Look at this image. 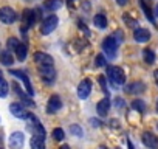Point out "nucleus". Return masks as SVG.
Returning <instances> with one entry per match:
<instances>
[{
    "mask_svg": "<svg viewBox=\"0 0 158 149\" xmlns=\"http://www.w3.org/2000/svg\"><path fill=\"white\" fill-rule=\"evenodd\" d=\"M107 78L113 86H124L126 83V74L121 67H115V65L107 67Z\"/></svg>",
    "mask_w": 158,
    "mask_h": 149,
    "instance_id": "1",
    "label": "nucleus"
},
{
    "mask_svg": "<svg viewBox=\"0 0 158 149\" xmlns=\"http://www.w3.org/2000/svg\"><path fill=\"white\" fill-rule=\"evenodd\" d=\"M121 42L112 34V36H109V37H106L104 39V42H102V50L110 56V57H115V54H116V50H118V45H119Z\"/></svg>",
    "mask_w": 158,
    "mask_h": 149,
    "instance_id": "2",
    "label": "nucleus"
},
{
    "mask_svg": "<svg viewBox=\"0 0 158 149\" xmlns=\"http://www.w3.org/2000/svg\"><path fill=\"white\" fill-rule=\"evenodd\" d=\"M57 23H59V19H57V16H54V14H51V16H48V17H45L44 20H42V25H40V33L42 34H50V33H53L54 31V28L57 27Z\"/></svg>",
    "mask_w": 158,
    "mask_h": 149,
    "instance_id": "3",
    "label": "nucleus"
},
{
    "mask_svg": "<svg viewBox=\"0 0 158 149\" xmlns=\"http://www.w3.org/2000/svg\"><path fill=\"white\" fill-rule=\"evenodd\" d=\"M16 20H17V14L11 6H2L0 8V22L2 23L10 25V23H14Z\"/></svg>",
    "mask_w": 158,
    "mask_h": 149,
    "instance_id": "4",
    "label": "nucleus"
},
{
    "mask_svg": "<svg viewBox=\"0 0 158 149\" xmlns=\"http://www.w3.org/2000/svg\"><path fill=\"white\" fill-rule=\"evenodd\" d=\"M39 73H40V78L47 83L51 84L56 78V70L53 68V65H45V67H39Z\"/></svg>",
    "mask_w": 158,
    "mask_h": 149,
    "instance_id": "5",
    "label": "nucleus"
},
{
    "mask_svg": "<svg viewBox=\"0 0 158 149\" xmlns=\"http://www.w3.org/2000/svg\"><path fill=\"white\" fill-rule=\"evenodd\" d=\"M10 74H13V76H16V78H20V79L23 81V84H25L27 93H28L30 96L34 95V90H33V86H31V83H30V78L27 76L22 70H10Z\"/></svg>",
    "mask_w": 158,
    "mask_h": 149,
    "instance_id": "6",
    "label": "nucleus"
},
{
    "mask_svg": "<svg viewBox=\"0 0 158 149\" xmlns=\"http://www.w3.org/2000/svg\"><path fill=\"white\" fill-rule=\"evenodd\" d=\"M10 110L16 118H20V120H28V117H30V112H27L20 103H13L10 106Z\"/></svg>",
    "mask_w": 158,
    "mask_h": 149,
    "instance_id": "7",
    "label": "nucleus"
},
{
    "mask_svg": "<svg viewBox=\"0 0 158 149\" xmlns=\"http://www.w3.org/2000/svg\"><path fill=\"white\" fill-rule=\"evenodd\" d=\"M92 93V81L90 79H82L81 84L77 87V96L81 100H85L89 98V95Z\"/></svg>",
    "mask_w": 158,
    "mask_h": 149,
    "instance_id": "8",
    "label": "nucleus"
},
{
    "mask_svg": "<svg viewBox=\"0 0 158 149\" xmlns=\"http://www.w3.org/2000/svg\"><path fill=\"white\" fill-rule=\"evenodd\" d=\"M36 23V17H34V10H25L22 14V31H27V28L33 27Z\"/></svg>",
    "mask_w": 158,
    "mask_h": 149,
    "instance_id": "9",
    "label": "nucleus"
},
{
    "mask_svg": "<svg viewBox=\"0 0 158 149\" xmlns=\"http://www.w3.org/2000/svg\"><path fill=\"white\" fill-rule=\"evenodd\" d=\"M34 62L39 67H45V65H53L54 64V59L50 54H47V53L37 51V53H34Z\"/></svg>",
    "mask_w": 158,
    "mask_h": 149,
    "instance_id": "10",
    "label": "nucleus"
},
{
    "mask_svg": "<svg viewBox=\"0 0 158 149\" xmlns=\"http://www.w3.org/2000/svg\"><path fill=\"white\" fill-rule=\"evenodd\" d=\"M25 144V135L22 132H13L10 137V146L13 149H22Z\"/></svg>",
    "mask_w": 158,
    "mask_h": 149,
    "instance_id": "11",
    "label": "nucleus"
},
{
    "mask_svg": "<svg viewBox=\"0 0 158 149\" xmlns=\"http://www.w3.org/2000/svg\"><path fill=\"white\" fill-rule=\"evenodd\" d=\"M60 107H62L60 96L59 95H51L50 100H48V104H47V112L48 113H56Z\"/></svg>",
    "mask_w": 158,
    "mask_h": 149,
    "instance_id": "12",
    "label": "nucleus"
},
{
    "mask_svg": "<svg viewBox=\"0 0 158 149\" xmlns=\"http://www.w3.org/2000/svg\"><path fill=\"white\" fill-rule=\"evenodd\" d=\"M143 143L149 149H158V137L153 135L152 132H144L143 134Z\"/></svg>",
    "mask_w": 158,
    "mask_h": 149,
    "instance_id": "13",
    "label": "nucleus"
},
{
    "mask_svg": "<svg viewBox=\"0 0 158 149\" xmlns=\"http://www.w3.org/2000/svg\"><path fill=\"white\" fill-rule=\"evenodd\" d=\"M144 90H146V86H144L141 81L132 83V84H129V86L126 87V92H127L129 95H139V93H143Z\"/></svg>",
    "mask_w": 158,
    "mask_h": 149,
    "instance_id": "14",
    "label": "nucleus"
},
{
    "mask_svg": "<svg viewBox=\"0 0 158 149\" xmlns=\"http://www.w3.org/2000/svg\"><path fill=\"white\" fill-rule=\"evenodd\" d=\"M133 39L136 42H141V44L143 42H147L150 39V31L146 30V28H136L135 33H133Z\"/></svg>",
    "mask_w": 158,
    "mask_h": 149,
    "instance_id": "15",
    "label": "nucleus"
},
{
    "mask_svg": "<svg viewBox=\"0 0 158 149\" xmlns=\"http://www.w3.org/2000/svg\"><path fill=\"white\" fill-rule=\"evenodd\" d=\"M109 110H110V100H109V98L101 100V101L98 103V106H96L98 115H99V117H106V115L109 113Z\"/></svg>",
    "mask_w": 158,
    "mask_h": 149,
    "instance_id": "16",
    "label": "nucleus"
},
{
    "mask_svg": "<svg viewBox=\"0 0 158 149\" xmlns=\"http://www.w3.org/2000/svg\"><path fill=\"white\" fill-rule=\"evenodd\" d=\"M0 62H2L3 65H13V62H14V57H13V54H11V51L10 50H3V51H0Z\"/></svg>",
    "mask_w": 158,
    "mask_h": 149,
    "instance_id": "17",
    "label": "nucleus"
},
{
    "mask_svg": "<svg viewBox=\"0 0 158 149\" xmlns=\"http://www.w3.org/2000/svg\"><path fill=\"white\" fill-rule=\"evenodd\" d=\"M30 144H31V149H45V138L44 137L33 135Z\"/></svg>",
    "mask_w": 158,
    "mask_h": 149,
    "instance_id": "18",
    "label": "nucleus"
},
{
    "mask_svg": "<svg viewBox=\"0 0 158 149\" xmlns=\"http://www.w3.org/2000/svg\"><path fill=\"white\" fill-rule=\"evenodd\" d=\"M62 0H47V2L44 3V8L48 10V11H57L60 6H62Z\"/></svg>",
    "mask_w": 158,
    "mask_h": 149,
    "instance_id": "19",
    "label": "nucleus"
},
{
    "mask_svg": "<svg viewBox=\"0 0 158 149\" xmlns=\"http://www.w3.org/2000/svg\"><path fill=\"white\" fill-rule=\"evenodd\" d=\"M93 23H95L96 28L104 30V28L107 27V17H106L104 14H96V16L93 17Z\"/></svg>",
    "mask_w": 158,
    "mask_h": 149,
    "instance_id": "20",
    "label": "nucleus"
},
{
    "mask_svg": "<svg viewBox=\"0 0 158 149\" xmlns=\"http://www.w3.org/2000/svg\"><path fill=\"white\" fill-rule=\"evenodd\" d=\"M13 87H14L16 93H19V96H20V100L23 101V104H27V106H30V107H33V106H34V101H31V100H30V96H27V95L20 90V87H19L17 84H13Z\"/></svg>",
    "mask_w": 158,
    "mask_h": 149,
    "instance_id": "21",
    "label": "nucleus"
},
{
    "mask_svg": "<svg viewBox=\"0 0 158 149\" xmlns=\"http://www.w3.org/2000/svg\"><path fill=\"white\" fill-rule=\"evenodd\" d=\"M27 54H28V48H27V45L25 44H20L19 47H17V50H16V57H17V61H25L27 59Z\"/></svg>",
    "mask_w": 158,
    "mask_h": 149,
    "instance_id": "22",
    "label": "nucleus"
},
{
    "mask_svg": "<svg viewBox=\"0 0 158 149\" xmlns=\"http://www.w3.org/2000/svg\"><path fill=\"white\" fill-rule=\"evenodd\" d=\"M132 107L135 109V112H139V113H146V110H147V106L143 100H133Z\"/></svg>",
    "mask_w": 158,
    "mask_h": 149,
    "instance_id": "23",
    "label": "nucleus"
},
{
    "mask_svg": "<svg viewBox=\"0 0 158 149\" xmlns=\"http://www.w3.org/2000/svg\"><path fill=\"white\" fill-rule=\"evenodd\" d=\"M143 57H144V62H147L149 65H152L155 62V53H153V50L144 48L143 50Z\"/></svg>",
    "mask_w": 158,
    "mask_h": 149,
    "instance_id": "24",
    "label": "nucleus"
},
{
    "mask_svg": "<svg viewBox=\"0 0 158 149\" xmlns=\"http://www.w3.org/2000/svg\"><path fill=\"white\" fill-rule=\"evenodd\" d=\"M6 45H8V50H10V51H11V50H13V51H16V50H17V47L20 45V42L17 40V37H10V39H8V42H6Z\"/></svg>",
    "mask_w": 158,
    "mask_h": 149,
    "instance_id": "25",
    "label": "nucleus"
},
{
    "mask_svg": "<svg viewBox=\"0 0 158 149\" xmlns=\"http://www.w3.org/2000/svg\"><path fill=\"white\" fill-rule=\"evenodd\" d=\"M8 90H10L8 83L5 79H2V81H0V98H5L8 95Z\"/></svg>",
    "mask_w": 158,
    "mask_h": 149,
    "instance_id": "26",
    "label": "nucleus"
},
{
    "mask_svg": "<svg viewBox=\"0 0 158 149\" xmlns=\"http://www.w3.org/2000/svg\"><path fill=\"white\" fill-rule=\"evenodd\" d=\"M51 135H53V138H54L56 141H60V140H64V138H65V132H64L60 127H56V129L53 130V134H51Z\"/></svg>",
    "mask_w": 158,
    "mask_h": 149,
    "instance_id": "27",
    "label": "nucleus"
},
{
    "mask_svg": "<svg viewBox=\"0 0 158 149\" xmlns=\"http://www.w3.org/2000/svg\"><path fill=\"white\" fill-rule=\"evenodd\" d=\"M141 2V6H143V10H144V14H146V17L150 20V22H153V16H152V11H150V8L149 6H146V2L144 0H139Z\"/></svg>",
    "mask_w": 158,
    "mask_h": 149,
    "instance_id": "28",
    "label": "nucleus"
},
{
    "mask_svg": "<svg viewBox=\"0 0 158 149\" xmlns=\"http://www.w3.org/2000/svg\"><path fill=\"white\" fill-rule=\"evenodd\" d=\"M95 65H96V67H104V65H106V57H104L102 54H98V56L95 57Z\"/></svg>",
    "mask_w": 158,
    "mask_h": 149,
    "instance_id": "29",
    "label": "nucleus"
},
{
    "mask_svg": "<svg viewBox=\"0 0 158 149\" xmlns=\"http://www.w3.org/2000/svg\"><path fill=\"white\" fill-rule=\"evenodd\" d=\"M70 130H71V134H74L76 137H82V129L79 127L77 124H73V126L70 127Z\"/></svg>",
    "mask_w": 158,
    "mask_h": 149,
    "instance_id": "30",
    "label": "nucleus"
},
{
    "mask_svg": "<svg viewBox=\"0 0 158 149\" xmlns=\"http://www.w3.org/2000/svg\"><path fill=\"white\" fill-rule=\"evenodd\" d=\"M126 20H127V23H129V27H132V28H136L138 27V23H136V20H130L129 17H124Z\"/></svg>",
    "mask_w": 158,
    "mask_h": 149,
    "instance_id": "31",
    "label": "nucleus"
},
{
    "mask_svg": "<svg viewBox=\"0 0 158 149\" xmlns=\"http://www.w3.org/2000/svg\"><path fill=\"white\" fill-rule=\"evenodd\" d=\"M116 106H118V107H124V100L116 98Z\"/></svg>",
    "mask_w": 158,
    "mask_h": 149,
    "instance_id": "32",
    "label": "nucleus"
},
{
    "mask_svg": "<svg viewBox=\"0 0 158 149\" xmlns=\"http://www.w3.org/2000/svg\"><path fill=\"white\" fill-rule=\"evenodd\" d=\"M116 3H118L119 6H124V5L129 3V0H116Z\"/></svg>",
    "mask_w": 158,
    "mask_h": 149,
    "instance_id": "33",
    "label": "nucleus"
},
{
    "mask_svg": "<svg viewBox=\"0 0 158 149\" xmlns=\"http://www.w3.org/2000/svg\"><path fill=\"white\" fill-rule=\"evenodd\" d=\"M153 78H155V83H156V86H158V70L153 71Z\"/></svg>",
    "mask_w": 158,
    "mask_h": 149,
    "instance_id": "34",
    "label": "nucleus"
},
{
    "mask_svg": "<svg viewBox=\"0 0 158 149\" xmlns=\"http://www.w3.org/2000/svg\"><path fill=\"white\" fill-rule=\"evenodd\" d=\"M90 121L93 123V126H95V127H96V126H101V124H102L101 121H96V120H90Z\"/></svg>",
    "mask_w": 158,
    "mask_h": 149,
    "instance_id": "35",
    "label": "nucleus"
},
{
    "mask_svg": "<svg viewBox=\"0 0 158 149\" xmlns=\"http://www.w3.org/2000/svg\"><path fill=\"white\" fill-rule=\"evenodd\" d=\"M127 146H129V149H135V146H133V143L130 140H127Z\"/></svg>",
    "mask_w": 158,
    "mask_h": 149,
    "instance_id": "36",
    "label": "nucleus"
},
{
    "mask_svg": "<svg viewBox=\"0 0 158 149\" xmlns=\"http://www.w3.org/2000/svg\"><path fill=\"white\" fill-rule=\"evenodd\" d=\"M110 123H112V126H113V127H118V120H112Z\"/></svg>",
    "mask_w": 158,
    "mask_h": 149,
    "instance_id": "37",
    "label": "nucleus"
},
{
    "mask_svg": "<svg viewBox=\"0 0 158 149\" xmlns=\"http://www.w3.org/2000/svg\"><path fill=\"white\" fill-rule=\"evenodd\" d=\"M60 149H70V146H68V144H62Z\"/></svg>",
    "mask_w": 158,
    "mask_h": 149,
    "instance_id": "38",
    "label": "nucleus"
},
{
    "mask_svg": "<svg viewBox=\"0 0 158 149\" xmlns=\"http://www.w3.org/2000/svg\"><path fill=\"white\" fill-rule=\"evenodd\" d=\"M3 79V76H2V70H0V81H2Z\"/></svg>",
    "mask_w": 158,
    "mask_h": 149,
    "instance_id": "39",
    "label": "nucleus"
},
{
    "mask_svg": "<svg viewBox=\"0 0 158 149\" xmlns=\"http://www.w3.org/2000/svg\"><path fill=\"white\" fill-rule=\"evenodd\" d=\"M155 14L158 16V5H156V10H155Z\"/></svg>",
    "mask_w": 158,
    "mask_h": 149,
    "instance_id": "40",
    "label": "nucleus"
},
{
    "mask_svg": "<svg viewBox=\"0 0 158 149\" xmlns=\"http://www.w3.org/2000/svg\"><path fill=\"white\" fill-rule=\"evenodd\" d=\"M99 149H107V147L106 146H99Z\"/></svg>",
    "mask_w": 158,
    "mask_h": 149,
    "instance_id": "41",
    "label": "nucleus"
},
{
    "mask_svg": "<svg viewBox=\"0 0 158 149\" xmlns=\"http://www.w3.org/2000/svg\"><path fill=\"white\" fill-rule=\"evenodd\" d=\"M156 112H158V100H156Z\"/></svg>",
    "mask_w": 158,
    "mask_h": 149,
    "instance_id": "42",
    "label": "nucleus"
}]
</instances>
